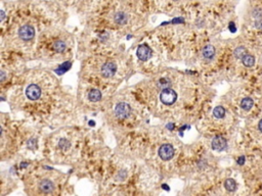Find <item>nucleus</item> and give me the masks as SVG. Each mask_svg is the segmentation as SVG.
Instances as JSON below:
<instances>
[{"instance_id":"f257e3e1","label":"nucleus","mask_w":262,"mask_h":196,"mask_svg":"<svg viewBox=\"0 0 262 196\" xmlns=\"http://www.w3.org/2000/svg\"><path fill=\"white\" fill-rule=\"evenodd\" d=\"M160 99L162 103L166 105H171L175 103V101L177 100V93L171 88H166V89H163L162 92H161Z\"/></svg>"},{"instance_id":"f03ea898","label":"nucleus","mask_w":262,"mask_h":196,"mask_svg":"<svg viewBox=\"0 0 262 196\" xmlns=\"http://www.w3.org/2000/svg\"><path fill=\"white\" fill-rule=\"evenodd\" d=\"M115 114L118 119H127L129 118V116L131 114V107L128 103L125 102H120L116 105L115 107Z\"/></svg>"},{"instance_id":"7ed1b4c3","label":"nucleus","mask_w":262,"mask_h":196,"mask_svg":"<svg viewBox=\"0 0 262 196\" xmlns=\"http://www.w3.org/2000/svg\"><path fill=\"white\" fill-rule=\"evenodd\" d=\"M159 156L163 161H170L174 156V148L171 144L166 143L159 148Z\"/></svg>"},{"instance_id":"20e7f679","label":"nucleus","mask_w":262,"mask_h":196,"mask_svg":"<svg viewBox=\"0 0 262 196\" xmlns=\"http://www.w3.org/2000/svg\"><path fill=\"white\" fill-rule=\"evenodd\" d=\"M19 36H20L21 39L25 40V41H30L35 36L34 28L30 25L23 26V27H21L20 30H19Z\"/></svg>"},{"instance_id":"39448f33","label":"nucleus","mask_w":262,"mask_h":196,"mask_svg":"<svg viewBox=\"0 0 262 196\" xmlns=\"http://www.w3.org/2000/svg\"><path fill=\"white\" fill-rule=\"evenodd\" d=\"M136 54H137V57L140 59V60L145 61V60H148V58L152 57L153 51H152V49L150 48V46H148L146 44H141L138 46Z\"/></svg>"},{"instance_id":"423d86ee","label":"nucleus","mask_w":262,"mask_h":196,"mask_svg":"<svg viewBox=\"0 0 262 196\" xmlns=\"http://www.w3.org/2000/svg\"><path fill=\"white\" fill-rule=\"evenodd\" d=\"M117 71V66L113 61H107L102 66V75L105 78H111L115 75Z\"/></svg>"},{"instance_id":"0eeeda50","label":"nucleus","mask_w":262,"mask_h":196,"mask_svg":"<svg viewBox=\"0 0 262 196\" xmlns=\"http://www.w3.org/2000/svg\"><path fill=\"white\" fill-rule=\"evenodd\" d=\"M26 95L30 100H37L41 96V88L36 84H31L26 90Z\"/></svg>"},{"instance_id":"6e6552de","label":"nucleus","mask_w":262,"mask_h":196,"mask_svg":"<svg viewBox=\"0 0 262 196\" xmlns=\"http://www.w3.org/2000/svg\"><path fill=\"white\" fill-rule=\"evenodd\" d=\"M211 146L216 151H222V150H224L226 148L227 142L225 140V138H223L222 136H216V137L213 138Z\"/></svg>"},{"instance_id":"1a4fd4ad","label":"nucleus","mask_w":262,"mask_h":196,"mask_svg":"<svg viewBox=\"0 0 262 196\" xmlns=\"http://www.w3.org/2000/svg\"><path fill=\"white\" fill-rule=\"evenodd\" d=\"M39 189L42 191L43 193H51L54 190V184L51 182L50 180L44 179L41 182L39 183Z\"/></svg>"},{"instance_id":"9d476101","label":"nucleus","mask_w":262,"mask_h":196,"mask_svg":"<svg viewBox=\"0 0 262 196\" xmlns=\"http://www.w3.org/2000/svg\"><path fill=\"white\" fill-rule=\"evenodd\" d=\"M114 21L119 26H124L128 21V16L123 11H118L114 15Z\"/></svg>"},{"instance_id":"9b49d317","label":"nucleus","mask_w":262,"mask_h":196,"mask_svg":"<svg viewBox=\"0 0 262 196\" xmlns=\"http://www.w3.org/2000/svg\"><path fill=\"white\" fill-rule=\"evenodd\" d=\"M202 53H203V56L205 57V58L211 59L215 55V48H214V46H212V45H207V46H205L203 48Z\"/></svg>"},{"instance_id":"f8f14e48","label":"nucleus","mask_w":262,"mask_h":196,"mask_svg":"<svg viewBox=\"0 0 262 196\" xmlns=\"http://www.w3.org/2000/svg\"><path fill=\"white\" fill-rule=\"evenodd\" d=\"M88 99L91 102H97L102 99V92L98 89H92L88 93Z\"/></svg>"},{"instance_id":"ddd939ff","label":"nucleus","mask_w":262,"mask_h":196,"mask_svg":"<svg viewBox=\"0 0 262 196\" xmlns=\"http://www.w3.org/2000/svg\"><path fill=\"white\" fill-rule=\"evenodd\" d=\"M253 105H254V101H253V99H252V98H250V97L244 98V99L242 100V102H241V107L244 109V111H250Z\"/></svg>"},{"instance_id":"4468645a","label":"nucleus","mask_w":262,"mask_h":196,"mask_svg":"<svg viewBox=\"0 0 262 196\" xmlns=\"http://www.w3.org/2000/svg\"><path fill=\"white\" fill-rule=\"evenodd\" d=\"M243 64L247 68H251V66H254L255 63V58H254L253 55H250V54H246L244 57L242 58Z\"/></svg>"},{"instance_id":"2eb2a0df","label":"nucleus","mask_w":262,"mask_h":196,"mask_svg":"<svg viewBox=\"0 0 262 196\" xmlns=\"http://www.w3.org/2000/svg\"><path fill=\"white\" fill-rule=\"evenodd\" d=\"M53 49L56 52L62 53V52H64L65 50L67 49V44L62 41V40H57V41H55L53 43Z\"/></svg>"},{"instance_id":"dca6fc26","label":"nucleus","mask_w":262,"mask_h":196,"mask_svg":"<svg viewBox=\"0 0 262 196\" xmlns=\"http://www.w3.org/2000/svg\"><path fill=\"white\" fill-rule=\"evenodd\" d=\"M224 187L227 191L232 192V191H235V189H237V183H235V181L234 180V179H227V180L224 182Z\"/></svg>"},{"instance_id":"f3484780","label":"nucleus","mask_w":262,"mask_h":196,"mask_svg":"<svg viewBox=\"0 0 262 196\" xmlns=\"http://www.w3.org/2000/svg\"><path fill=\"white\" fill-rule=\"evenodd\" d=\"M213 116L216 119H222L225 116V109L222 106H216L213 109Z\"/></svg>"},{"instance_id":"a211bd4d","label":"nucleus","mask_w":262,"mask_h":196,"mask_svg":"<svg viewBox=\"0 0 262 196\" xmlns=\"http://www.w3.org/2000/svg\"><path fill=\"white\" fill-rule=\"evenodd\" d=\"M246 54H247V50L244 46L237 47L235 50V52H234V55L237 57V58H243Z\"/></svg>"},{"instance_id":"6ab92c4d","label":"nucleus","mask_w":262,"mask_h":196,"mask_svg":"<svg viewBox=\"0 0 262 196\" xmlns=\"http://www.w3.org/2000/svg\"><path fill=\"white\" fill-rule=\"evenodd\" d=\"M171 85V82H170L169 79H161V80H159L158 82V86L161 88V89H166V88H169V86Z\"/></svg>"},{"instance_id":"aec40b11","label":"nucleus","mask_w":262,"mask_h":196,"mask_svg":"<svg viewBox=\"0 0 262 196\" xmlns=\"http://www.w3.org/2000/svg\"><path fill=\"white\" fill-rule=\"evenodd\" d=\"M70 146H71V143H70L69 140L67 139H61L59 142V147L61 148L62 150H68Z\"/></svg>"},{"instance_id":"412c9836","label":"nucleus","mask_w":262,"mask_h":196,"mask_svg":"<svg viewBox=\"0 0 262 196\" xmlns=\"http://www.w3.org/2000/svg\"><path fill=\"white\" fill-rule=\"evenodd\" d=\"M70 68H71V63H66L62 64V66L56 70V71L59 74V75H62V74H64L66 71H68Z\"/></svg>"},{"instance_id":"4be33fe9","label":"nucleus","mask_w":262,"mask_h":196,"mask_svg":"<svg viewBox=\"0 0 262 196\" xmlns=\"http://www.w3.org/2000/svg\"><path fill=\"white\" fill-rule=\"evenodd\" d=\"M27 146L30 148V149H35V148L37 147V140H36L35 138L29 139L27 142Z\"/></svg>"},{"instance_id":"5701e85b","label":"nucleus","mask_w":262,"mask_h":196,"mask_svg":"<svg viewBox=\"0 0 262 196\" xmlns=\"http://www.w3.org/2000/svg\"><path fill=\"white\" fill-rule=\"evenodd\" d=\"M126 177H127L126 171H119L117 174V176H116V179H117V181H123L126 179Z\"/></svg>"},{"instance_id":"b1692460","label":"nucleus","mask_w":262,"mask_h":196,"mask_svg":"<svg viewBox=\"0 0 262 196\" xmlns=\"http://www.w3.org/2000/svg\"><path fill=\"white\" fill-rule=\"evenodd\" d=\"M245 161H246V157H245L244 155H242V156H240L239 158H238V164H239L240 166H242V164H245Z\"/></svg>"},{"instance_id":"393cba45","label":"nucleus","mask_w":262,"mask_h":196,"mask_svg":"<svg viewBox=\"0 0 262 196\" xmlns=\"http://www.w3.org/2000/svg\"><path fill=\"white\" fill-rule=\"evenodd\" d=\"M228 28H229V31L232 33H235V31H237V28H235V24L234 23H230L229 24V26H228Z\"/></svg>"},{"instance_id":"a878e982","label":"nucleus","mask_w":262,"mask_h":196,"mask_svg":"<svg viewBox=\"0 0 262 196\" xmlns=\"http://www.w3.org/2000/svg\"><path fill=\"white\" fill-rule=\"evenodd\" d=\"M256 27L257 28H262V18L256 21Z\"/></svg>"},{"instance_id":"bb28decb","label":"nucleus","mask_w":262,"mask_h":196,"mask_svg":"<svg viewBox=\"0 0 262 196\" xmlns=\"http://www.w3.org/2000/svg\"><path fill=\"white\" fill-rule=\"evenodd\" d=\"M4 80H5V73L2 71H1V82H3Z\"/></svg>"},{"instance_id":"cd10ccee","label":"nucleus","mask_w":262,"mask_h":196,"mask_svg":"<svg viewBox=\"0 0 262 196\" xmlns=\"http://www.w3.org/2000/svg\"><path fill=\"white\" fill-rule=\"evenodd\" d=\"M174 125H173V124H169V125H167V128L168 129H170V130H173V129H174Z\"/></svg>"},{"instance_id":"c85d7f7f","label":"nucleus","mask_w":262,"mask_h":196,"mask_svg":"<svg viewBox=\"0 0 262 196\" xmlns=\"http://www.w3.org/2000/svg\"><path fill=\"white\" fill-rule=\"evenodd\" d=\"M28 166V164L27 162H22V164H21V169H24V168H26V167Z\"/></svg>"},{"instance_id":"c756f323","label":"nucleus","mask_w":262,"mask_h":196,"mask_svg":"<svg viewBox=\"0 0 262 196\" xmlns=\"http://www.w3.org/2000/svg\"><path fill=\"white\" fill-rule=\"evenodd\" d=\"M4 18H5V13H4L3 10H1V21L4 20Z\"/></svg>"},{"instance_id":"7c9ffc66","label":"nucleus","mask_w":262,"mask_h":196,"mask_svg":"<svg viewBox=\"0 0 262 196\" xmlns=\"http://www.w3.org/2000/svg\"><path fill=\"white\" fill-rule=\"evenodd\" d=\"M259 130H260V132L262 133V119L259 122Z\"/></svg>"},{"instance_id":"2f4dec72","label":"nucleus","mask_w":262,"mask_h":196,"mask_svg":"<svg viewBox=\"0 0 262 196\" xmlns=\"http://www.w3.org/2000/svg\"><path fill=\"white\" fill-rule=\"evenodd\" d=\"M162 187H163V189H165V190L169 191V187H168L167 185H162Z\"/></svg>"},{"instance_id":"473e14b6","label":"nucleus","mask_w":262,"mask_h":196,"mask_svg":"<svg viewBox=\"0 0 262 196\" xmlns=\"http://www.w3.org/2000/svg\"><path fill=\"white\" fill-rule=\"evenodd\" d=\"M173 1H178V0H173Z\"/></svg>"}]
</instances>
